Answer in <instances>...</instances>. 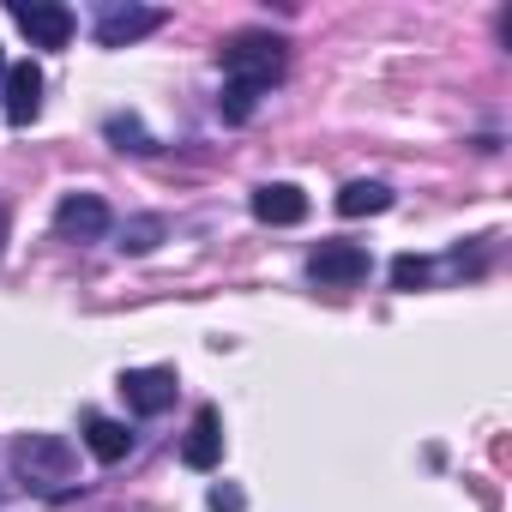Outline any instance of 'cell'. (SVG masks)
<instances>
[{"label":"cell","mask_w":512,"mask_h":512,"mask_svg":"<svg viewBox=\"0 0 512 512\" xmlns=\"http://www.w3.org/2000/svg\"><path fill=\"white\" fill-rule=\"evenodd\" d=\"M223 73L253 85V91H266L272 79H284V43L266 31H241L235 43H223Z\"/></svg>","instance_id":"1"},{"label":"cell","mask_w":512,"mask_h":512,"mask_svg":"<svg viewBox=\"0 0 512 512\" xmlns=\"http://www.w3.org/2000/svg\"><path fill=\"white\" fill-rule=\"evenodd\" d=\"M13 464H19V476H25L31 488H61V482H73V446L55 440V434H25L19 452H13Z\"/></svg>","instance_id":"2"},{"label":"cell","mask_w":512,"mask_h":512,"mask_svg":"<svg viewBox=\"0 0 512 512\" xmlns=\"http://www.w3.org/2000/svg\"><path fill=\"white\" fill-rule=\"evenodd\" d=\"M308 278H314L320 290H350V284H362V278H368V247H356V241H320V247L308 253Z\"/></svg>","instance_id":"3"},{"label":"cell","mask_w":512,"mask_h":512,"mask_svg":"<svg viewBox=\"0 0 512 512\" xmlns=\"http://www.w3.org/2000/svg\"><path fill=\"white\" fill-rule=\"evenodd\" d=\"M13 25H19L37 49H67V43H73V7H61V0H19V7H13Z\"/></svg>","instance_id":"4"},{"label":"cell","mask_w":512,"mask_h":512,"mask_svg":"<svg viewBox=\"0 0 512 512\" xmlns=\"http://www.w3.org/2000/svg\"><path fill=\"white\" fill-rule=\"evenodd\" d=\"M121 398L133 416H163L175 404V368H127L121 374Z\"/></svg>","instance_id":"5"},{"label":"cell","mask_w":512,"mask_h":512,"mask_svg":"<svg viewBox=\"0 0 512 512\" xmlns=\"http://www.w3.org/2000/svg\"><path fill=\"white\" fill-rule=\"evenodd\" d=\"M55 229H61V241H97V235H109V205L97 193H67L55 205Z\"/></svg>","instance_id":"6"},{"label":"cell","mask_w":512,"mask_h":512,"mask_svg":"<svg viewBox=\"0 0 512 512\" xmlns=\"http://www.w3.org/2000/svg\"><path fill=\"white\" fill-rule=\"evenodd\" d=\"M157 25H163L157 7H103V13H97V43H103V49H121V43H133V37H151Z\"/></svg>","instance_id":"7"},{"label":"cell","mask_w":512,"mask_h":512,"mask_svg":"<svg viewBox=\"0 0 512 512\" xmlns=\"http://www.w3.org/2000/svg\"><path fill=\"white\" fill-rule=\"evenodd\" d=\"M37 109H43V73H37L31 61L7 67V121H13V127H31Z\"/></svg>","instance_id":"8"},{"label":"cell","mask_w":512,"mask_h":512,"mask_svg":"<svg viewBox=\"0 0 512 512\" xmlns=\"http://www.w3.org/2000/svg\"><path fill=\"white\" fill-rule=\"evenodd\" d=\"M217 458H223V416L217 410H199L193 428H187V440H181V464L187 470H211Z\"/></svg>","instance_id":"9"},{"label":"cell","mask_w":512,"mask_h":512,"mask_svg":"<svg viewBox=\"0 0 512 512\" xmlns=\"http://www.w3.org/2000/svg\"><path fill=\"white\" fill-rule=\"evenodd\" d=\"M253 217L260 223H302L308 217V193L296 181H266L260 193H253Z\"/></svg>","instance_id":"10"},{"label":"cell","mask_w":512,"mask_h":512,"mask_svg":"<svg viewBox=\"0 0 512 512\" xmlns=\"http://www.w3.org/2000/svg\"><path fill=\"white\" fill-rule=\"evenodd\" d=\"M85 446H91V458L121 464V458L133 452V434H127V422H115V416H85Z\"/></svg>","instance_id":"11"},{"label":"cell","mask_w":512,"mask_h":512,"mask_svg":"<svg viewBox=\"0 0 512 512\" xmlns=\"http://www.w3.org/2000/svg\"><path fill=\"white\" fill-rule=\"evenodd\" d=\"M392 205V193L380 187V181H350L344 193H338V211L344 217H374V211H386Z\"/></svg>","instance_id":"12"},{"label":"cell","mask_w":512,"mask_h":512,"mask_svg":"<svg viewBox=\"0 0 512 512\" xmlns=\"http://www.w3.org/2000/svg\"><path fill=\"white\" fill-rule=\"evenodd\" d=\"M253 109H260V91H253V85H241V79H223V97H217V115L241 127V121H247Z\"/></svg>","instance_id":"13"},{"label":"cell","mask_w":512,"mask_h":512,"mask_svg":"<svg viewBox=\"0 0 512 512\" xmlns=\"http://www.w3.org/2000/svg\"><path fill=\"white\" fill-rule=\"evenodd\" d=\"M163 241V217H133L121 223V253H151Z\"/></svg>","instance_id":"14"},{"label":"cell","mask_w":512,"mask_h":512,"mask_svg":"<svg viewBox=\"0 0 512 512\" xmlns=\"http://www.w3.org/2000/svg\"><path fill=\"white\" fill-rule=\"evenodd\" d=\"M109 139H115L121 151H157V145H151V133H145L133 115H109Z\"/></svg>","instance_id":"15"},{"label":"cell","mask_w":512,"mask_h":512,"mask_svg":"<svg viewBox=\"0 0 512 512\" xmlns=\"http://www.w3.org/2000/svg\"><path fill=\"white\" fill-rule=\"evenodd\" d=\"M392 284H398V290H422V284H428V260L398 253V260H392Z\"/></svg>","instance_id":"16"},{"label":"cell","mask_w":512,"mask_h":512,"mask_svg":"<svg viewBox=\"0 0 512 512\" xmlns=\"http://www.w3.org/2000/svg\"><path fill=\"white\" fill-rule=\"evenodd\" d=\"M205 506H211V512H241L247 500H241V488H229V482H217V488L205 494Z\"/></svg>","instance_id":"17"},{"label":"cell","mask_w":512,"mask_h":512,"mask_svg":"<svg viewBox=\"0 0 512 512\" xmlns=\"http://www.w3.org/2000/svg\"><path fill=\"white\" fill-rule=\"evenodd\" d=\"M0 79H7V55H0Z\"/></svg>","instance_id":"18"},{"label":"cell","mask_w":512,"mask_h":512,"mask_svg":"<svg viewBox=\"0 0 512 512\" xmlns=\"http://www.w3.org/2000/svg\"><path fill=\"white\" fill-rule=\"evenodd\" d=\"M0 235H7V217H0Z\"/></svg>","instance_id":"19"}]
</instances>
